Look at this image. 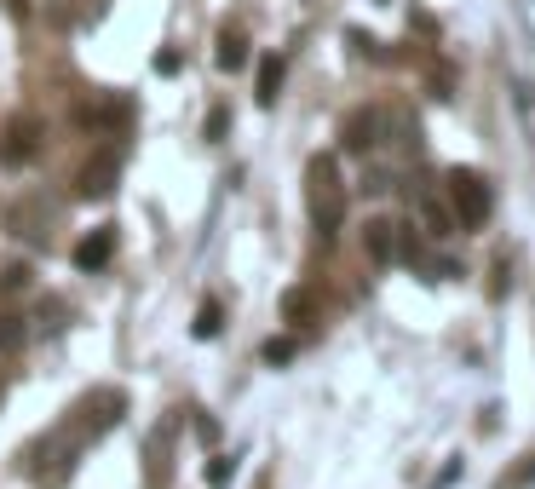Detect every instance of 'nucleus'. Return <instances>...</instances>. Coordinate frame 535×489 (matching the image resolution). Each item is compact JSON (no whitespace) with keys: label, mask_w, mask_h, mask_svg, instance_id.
<instances>
[{"label":"nucleus","mask_w":535,"mask_h":489,"mask_svg":"<svg viewBox=\"0 0 535 489\" xmlns=\"http://www.w3.org/2000/svg\"><path fill=\"white\" fill-rule=\"evenodd\" d=\"M455 478H461V461H449V466H443L438 478H432V489H449V484H455Z\"/></svg>","instance_id":"nucleus-22"},{"label":"nucleus","mask_w":535,"mask_h":489,"mask_svg":"<svg viewBox=\"0 0 535 489\" xmlns=\"http://www.w3.org/2000/svg\"><path fill=\"white\" fill-rule=\"evenodd\" d=\"M530 484H535V455H524V466L501 478V489H530Z\"/></svg>","instance_id":"nucleus-17"},{"label":"nucleus","mask_w":535,"mask_h":489,"mask_svg":"<svg viewBox=\"0 0 535 489\" xmlns=\"http://www.w3.org/2000/svg\"><path fill=\"white\" fill-rule=\"evenodd\" d=\"M70 259H75V271H104L116 259V225H98L93 236H81Z\"/></svg>","instance_id":"nucleus-5"},{"label":"nucleus","mask_w":535,"mask_h":489,"mask_svg":"<svg viewBox=\"0 0 535 489\" xmlns=\"http://www.w3.org/2000/svg\"><path fill=\"white\" fill-rule=\"evenodd\" d=\"M277 93H282V58H259V75H254V98L271 110L277 104Z\"/></svg>","instance_id":"nucleus-8"},{"label":"nucleus","mask_w":535,"mask_h":489,"mask_svg":"<svg viewBox=\"0 0 535 489\" xmlns=\"http://www.w3.org/2000/svg\"><path fill=\"white\" fill-rule=\"evenodd\" d=\"M236 478V455H219V461L208 466V489H225Z\"/></svg>","instance_id":"nucleus-15"},{"label":"nucleus","mask_w":535,"mask_h":489,"mask_svg":"<svg viewBox=\"0 0 535 489\" xmlns=\"http://www.w3.org/2000/svg\"><path fill=\"white\" fill-rule=\"evenodd\" d=\"M156 70H162V75H179V52H156Z\"/></svg>","instance_id":"nucleus-23"},{"label":"nucleus","mask_w":535,"mask_h":489,"mask_svg":"<svg viewBox=\"0 0 535 489\" xmlns=\"http://www.w3.org/2000/svg\"><path fill=\"white\" fill-rule=\"evenodd\" d=\"M512 288V271H507V259H501V265H495V288H489V294H495V300H501V294H507Z\"/></svg>","instance_id":"nucleus-21"},{"label":"nucleus","mask_w":535,"mask_h":489,"mask_svg":"<svg viewBox=\"0 0 535 489\" xmlns=\"http://www.w3.org/2000/svg\"><path fill=\"white\" fill-rule=\"evenodd\" d=\"M116 179H121V150H98L93 162L81 167V179H75V196H81V202H104V196L116 190Z\"/></svg>","instance_id":"nucleus-4"},{"label":"nucleus","mask_w":535,"mask_h":489,"mask_svg":"<svg viewBox=\"0 0 535 489\" xmlns=\"http://www.w3.org/2000/svg\"><path fill=\"white\" fill-rule=\"evenodd\" d=\"M346 41L357 47V58H380V41H369V35H357V29H351Z\"/></svg>","instance_id":"nucleus-19"},{"label":"nucleus","mask_w":535,"mask_h":489,"mask_svg":"<svg viewBox=\"0 0 535 489\" xmlns=\"http://www.w3.org/2000/svg\"><path fill=\"white\" fill-rule=\"evenodd\" d=\"M24 340H29L24 317H12V311H6V317H0V351L12 357V351H24Z\"/></svg>","instance_id":"nucleus-12"},{"label":"nucleus","mask_w":535,"mask_h":489,"mask_svg":"<svg viewBox=\"0 0 535 489\" xmlns=\"http://www.w3.org/2000/svg\"><path fill=\"white\" fill-rule=\"evenodd\" d=\"M294 340H265V363H271V369H282V363H294Z\"/></svg>","instance_id":"nucleus-16"},{"label":"nucleus","mask_w":535,"mask_h":489,"mask_svg":"<svg viewBox=\"0 0 535 489\" xmlns=\"http://www.w3.org/2000/svg\"><path fill=\"white\" fill-rule=\"evenodd\" d=\"M282 317H288L294 328L311 323V317H317V300H311V288H288V294H282Z\"/></svg>","instance_id":"nucleus-10"},{"label":"nucleus","mask_w":535,"mask_h":489,"mask_svg":"<svg viewBox=\"0 0 535 489\" xmlns=\"http://www.w3.org/2000/svg\"><path fill=\"white\" fill-rule=\"evenodd\" d=\"M127 116V104H81V127H116Z\"/></svg>","instance_id":"nucleus-11"},{"label":"nucleus","mask_w":535,"mask_h":489,"mask_svg":"<svg viewBox=\"0 0 535 489\" xmlns=\"http://www.w3.org/2000/svg\"><path fill=\"white\" fill-rule=\"evenodd\" d=\"M305 202H311V219H317V231L328 242V236L340 231V219H346V185H340L334 156H311L305 162Z\"/></svg>","instance_id":"nucleus-1"},{"label":"nucleus","mask_w":535,"mask_h":489,"mask_svg":"<svg viewBox=\"0 0 535 489\" xmlns=\"http://www.w3.org/2000/svg\"><path fill=\"white\" fill-rule=\"evenodd\" d=\"M374 144H380V116H374V110H357V116L346 121V150L363 156V150H374Z\"/></svg>","instance_id":"nucleus-7"},{"label":"nucleus","mask_w":535,"mask_h":489,"mask_svg":"<svg viewBox=\"0 0 535 489\" xmlns=\"http://www.w3.org/2000/svg\"><path fill=\"white\" fill-rule=\"evenodd\" d=\"M420 213H426V225H432V236H449V231H461V225H455V213H449V208H438L432 196L420 202Z\"/></svg>","instance_id":"nucleus-13"},{"label":"nucleus","mask_w":535,"mask_h":489,"mask_svg":"<svg viewBox=\"0 0 535 489\" xmlns=\"http://www.w3.org/2000/svg\"><path fill=\"white\" fill-rule=\"evenodd\" d=\"M213 64H219V70H225V75L248 70V41H242V35H231V29H225V35H219V52H213Z\"/></svg>","instance_id":"nucleus-9"},{"label":"nucleus","mask_w":535,"mask_h":489,"mask_svg":"<svg viewBox=\"0 0 535 489\" xmlns=\"http://www.w3.org/2000/svg\"><path fill=\"white\" fill-rule=\"evenodd\" d=\"M225 127H231V110H225V104L208 110V139H225Z\"/></svg>","instance_id":"nucleus-18"},{"label":"nucleus","mask_w":535,"mask_h":489,"mask_svg":"<svg viewBox=\"0 0 535 489\" xmlns=\"http://www.w3.org/2000/svg\"><path fill=\"white\" fill-rule=\"evenodd\" d=\"M449 213H455V225L461 231H484L489 213H495V190L478 167H455L449 173Z\"/></svg>","instance_id":"nucleus-2"},{"label":"nucleus","mask_w":535,"mask_h":489,"mask_svg":"<svg viewBox=\"0 0 535 489\" xmlns=\"http://www.w3.org/2000/svg\"><path fill=\"white\" fill-rule=\"evenodd\" d=\"M363 248H369L374 265H392V259H397V225H392V219H369V231H363Z\"/></svg>","instance_id":"nucleus-6"},{"label":"nucleus","mask_w":535,"mask_h":489,"mask_svg":"<svg viewBox=\"0 0 535 489\" xmlns=\"http://www.w3.org/2000/svg\"><path fill=\"white\" fill-rule=\"evenodd\" d=\"M219 323H225L219 300H202V311H196V340H213V334H219Z\"/></svg>","instance_id":"nucleus-14"},{"label":"nucleus","mask_w":535,"mask_h":489,"mask_svg":"<svg viewBox=\"0 0 535 489\" xmlns=\"http://www.w3.org/2000/svg\"><path fill=\"white\" fill-rule=\"evenodd\" d=\"M41 150V121L35 116H12L0 133V167H29Z\"/></svg>","instance_id":"nucleus-3"},{"label":"nucleus","mask_w":535,"mask_h":489,"mask_svg":"<svg viewBox=\"0 0 535 489\" xmlns=\"http://www.w3.org/2000/svg\"><path fill=\"white\" fill-rule=\"evenodd\" d=\"M24 282H29L24 265H6V271H0V288H24Z\"/></svg>","instance_id":"nucleus-20"}]
</instances>
